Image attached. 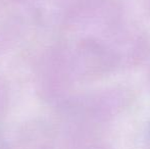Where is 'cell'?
<instances>
[]
</instances>
